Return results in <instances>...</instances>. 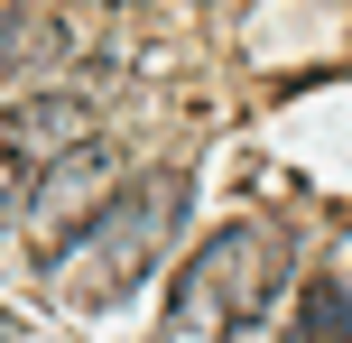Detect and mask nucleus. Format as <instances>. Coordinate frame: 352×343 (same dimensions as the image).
I'll return each instance as SVG.
<instances>
[{"mask_svg":"<svg viewBox=\"0 0 352 343\" xmlns=\"http://www.w3.org/2000/svg\"><path fill=\"white\" fill-rule=\"evenodd\" d=\"M10 130H19V148H28V167H47L56 148H74V140H102L84 93H28V102L10 111Z\"/></svg>","mask_w":352,"mask_h":343,"instance_id":"4","label":"nucleus"},{"mask_svg":"<svg viewBox=\"0 0 352 343\" xmlns=\"http://www.w3.org/2000/svg\"><path fill=\"white\" fill-rule=\"evenodd\" d=\"M278 343H352V288H343V278H306Z\"/></svg>","mask_w":352,"mask_h":343,"instance_id":"5","label":"nucleus"},{"mask_svg":"<svg viewBox=\"0 0 352 343\" xmlns=\"http://www.w3.org/2000/svg\"><path fill=\"white\" fill-rule=\"evenodd\" d=\"M19 47H28V0H0V65H19Z\"/></svg>","mask_w":352,"mask_h":343,"instance_id":"7","label":"nucleus"},{"mask_svg":"<svg viewBox=\"0 0 352 343\" xmlns=\"http://www.w3.org/2000/svg\"><path fill=\"white\" fill-rule=\"evenodd\" d=\"M121 186H130V167H121V148H111V140L56 148V158L37 167V186H28V232L47 241V260L74 251V241H84L111 204H121Z\"/></svg>","mask_w":352,"mask_h":343,"instance_id":"3","label":"nucleus"},{"mask_svg":"<svg viewBox=\"0 0 352 343\" xmlns=\"http://www.w3.org/2000/svg\"><path fill=\"white\" fill-rule=\"evenodd\" d=\"M297 278V241L278 223H223L195 241V260L176 269V334H223V325H260L278 307V288Z\"/></svg>","mask_w":352,"mask_h":343,"instance_id":"2","label":"nucleus"},{"mask_svg":"<svg viewBox=\"0 0 352 343\" xmlns=\"http://www.w3.org/2000/svg\"><path fill=\"white\" fill-rule=\"evenodd\" d=\"M10 214H28V148H19V130L0 121V232H10Z\"/></svg>","mask_w":352,"mask_h":343,"instance_id":"6","label":"nucleus"},{"mask_svg":"<svg viewBox=\"0 0 352 343\" xmlns=\"http://www.w3.org/2000/svg\"><path fill=\"white\" fill-rule=\"evenodd\" d=\"M186 204H195L186 167H148V177H130V186H121V204H111V214L93 223L74 251H56V260H47L56 297H74V307H121V297L167 260V241L186 232Z\"/></svg>","mask_w":352,"mask_h":343,"instance_id":"1","label":"nucleus"}]
</instances>
